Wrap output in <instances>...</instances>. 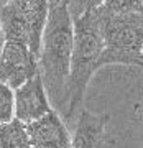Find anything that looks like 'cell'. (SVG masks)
Returning <instances> with one entry per match:
<instances>
[{
  "label": "cell",
  "mask_w": 143,
  "mask_h": 148,
  "mask_svg": "<svg viewBox=\"0 0 143 148\" xmlns=\"http://www.w3.org/2000/svg\"><path fill=\"white\" fill-rule=\"evenodd\" d=\"M102 7L112 13H142L143 0H104Z\"/></svg>",
  "instance_id": "obj_11"
},
{
  "label": "cell",
  "mask_w": 143,
  "mask_h": 148,
  "mask_svg": "<svg viewBox=\"0 0 143 148\" xmlns=\"http://www.w3.org/2000/svg\"><path fill=\"white\" fill-rule=\"evenodd\" d=\"M69 8V13L73 16V20H77L87 12H92L95 8L102 7L104 0H66Z\"/></svg>",
  "instance_id": "obj_12"
},
{
  "label": "cell",
  "mask_w": 143,
  "mask_h": 148,
  "mask_svg": "<svg viewBox=\"0 0 143 148\" xmlns=\"http://www.w3.org/2000/svg\"><path fill=\"white\" fill-rule=\"evenodd\" d=\"M31 148H73L69 132L56 110L28 123Z\"/></svg>",
  "instance_id": "obj_7"
},
{
  "label": "cell",
  "mask_w": 143,
  "mask_h": 148,
  "mask_svg": "<svg viewBox=\"0 0 143 148\" xmlns=\"http://www.w3.org/2000/svg\"><path fill=\"white\" fill-rule=\"evenodd\" d=\"M15 119V89L0 81V123Z\"/></svg>",
  "instance_id": "obj_10"
},
{
  "label": "cell",
  "mask_w": 143,
  "mask_h": 148,
  "mask_svg": "<svg viewBox=\"0 0 143 148\" xmlns=\"http://www.w3.org/2000/svg\"><path fill=\"white\" fill-rule=\"evenodd\" d=\"M74 49V20L66 0H51L49 15L41 38L40 73L59 112H66V87Z\"/></svg>",
  "instance_id": "obj_1"
},
{
  "label": "cell",
  "mask_w": 143,
  "mask_h": 148,
  "mask_svg": "<svg viewBox=\"0 0 143 148\" xmlns=\"http://www.w3.org/2000/svg\"><path fill=\"white\" fill-rule=\"evenodd\" d=\"M51 0H13L0 10V28L7 40L27 43L40 58L41 38Z\"/></svg>",
  "instance_id": "obj_4"
},
{
  "label": "cell",
  "mask_w": 143,
  "mask_h": 148,
  "mask_svg": "<svg viewBox=\"0 0 143 148\" xmlns=\"http://www.w3.org/2000/svg\"><path fill=\"white\" fill-rule=\"evenodd\" d=\"M40 73V58L27 43L7 40L0 54V81L18 89Z\"/></svg>",
  "instance_id": "obj_5"
},
{
  "label": "cell",
  "mask_w": 143,
  "mask_h": 148,
  "mask_svg": "<svg viewBox=\"0 0 143 148\" xmlns=\"http://www.w3.org/2000/svg\"><path fill=\"white\" fill-rule=\"evenodd\" d=\"M12 2H13V0H0V10H2L3 7H7L8 3H12Z\"/></svg>",
  "instance_id": "obj_14"
},
{
  "label": "cell",
  "mask_w": 143,
  "mask_h": 148,
  "mask_svg": "<svg viewBox=\"0 0 143 148\" xmlns=\"http://www.w3.org/2000/svg\"><path fill=\"white\" fill-rule=\"evenodd\" d=\"M99 12L104 36V51L99 68L109 64L143 68V15L112 13L104 7Z\"/></svg>",
  "instance_id": "obj_3"
},
{
  "label": "cell",
  "mask_w": 143,
  "mask_h": 148,
  "mask_svg": "<svg viewBox=\"0 0 143 148\" xmlns=\"http://www.w3.org/2000/svg\"><path fill=\"white\" fill-rule=\"evenodd\" d=\"M0 148H31L27 123L18 119L0 123Z\"/></svg>",
  "instance_id": "obj_9"
},
{
  "label": "cell",
  "mask_w": 143,
  "mask_h": 148,
  "mask_svg": "<svg viewBox=\"0 0 143 148\" xmlns=\"http://www.w3.org/2000/svg\"><path fill=\"white\" fill-rule=\"evenodd\" d=\"M99 8L74 20V49L66 87V120H71L82 106L90 77L97 69H101L99 61L104 51V36Z\"/></svg>",
  "instance_id": "obj_2"
},
{
  "label": "cell",
  "mask_w": 143,
  "mask_h": 148,
  "mask_svg": "<svg viewBox=\"0 0 143 148\" xmlns=\"http://www.w3.org/2000/svg\"><path fill=\"white\" fill-rule=\"evenodd\" d=\"M5 41H7V38H5V35H3V32H2V28H0V54H2V51H3Z\"/></svg>",
  "instance_id": "obj_13"
},
{
  "label": "cell",
  "mask_w": 143,
  "mask_h": 148,
  "mask_svg": "<svg viewBox=\"0 0 143 148\" xmlns=\"http://www.w3.org/2000/svg\"><path fill=\"white\" fill-rule=\"evenodd\" d=\"M110 117L81 110L71 137L73 148H107V123Z\"/></svg>",
  "instance_id": "obj_8"
},
{
  "label": "cell",
  "mask_w": 143,
  "mask_h": 148,
  "mask_svg": "<svg viewBox=\"0 0 143 148\" xmlns=\"http://www.w3.org/2000/svg\"><path fill=\"white\" fill-rule=\"evenodd\" d=\"M53 110L41 73L15 89V119L23 123L28 125Z\"/></svg>",
  "instance_id": "obj_6"
}]
</instances>
